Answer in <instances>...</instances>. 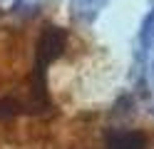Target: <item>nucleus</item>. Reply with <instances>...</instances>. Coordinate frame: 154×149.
I'll return each instance as SVG.
<instances>
[{"label": "nucleus", "mask_w": 154, "mask_h": 149, "mask_svg": "<svg viewBox=\"0 0 154 149\" xmlns=\"http://www.w3.org/2000/svg\"><path fill=\"white\" fill-rule=\"evenodd\" d=\"M109 149H147V137L142 132H117L109 137Z\"/></svg>", "instance_id": "f257e3e1"}]
</instances>
